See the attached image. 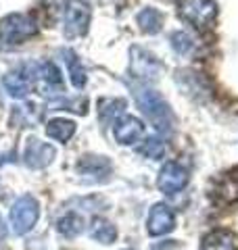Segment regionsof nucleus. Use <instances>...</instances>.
<instances>
[{"label": "nucleus", "mask_w": 238, "mask_h": 250, "mask_svg": "<svg viewBox=\"0 0 238 250\" xmlns=\"http://www.w3.org/2000/svg\"><path fill=\"white\" fill-rule=\"evenodd\" d=\"M136 103L140 106L142 115L150 121V125L163 136H171L173 127H176V117L171 113V106L167 104L161 94L150 88H136L134 90Z\"/></svg>", "instance_id": "nucleus-1"}, {"label": "nucleus", "mask_w": 238, "mask_h": 250, "mask_svg": "<svg viewBox=\"0 0 238 250\" xmlns=\"http://www.w3.org/2000/svg\"><path fill=\"white\" fill-rule=\"evenodd\" d=\"M38 34V23L31 15L13 13L9 17L0 19V50L19 46Z\"/></svg>", "instance_id": "nucleus-2"}, {"label": "nucleus", "mask_w": 238, "mask_h": 250, "mask_svg": "<svg viewBox=\"0 0 238 250\" xmlns=\"http://www.w3.org/2000/svg\"><path fill=\"white\" fill-rule=\"evenodd\" d=\"M178 13L194 29H209L217 19V4L213 0H178Z\"/></svg>", "instance_id": "nucleus-3"}, {"label": "nucleus", "mask_w": 238, "mask_h": 250, "mask_svg": "<svg viewBox=\"0 0 238 250\" xmlns=\"http://www.w3.org/2000/svg\"><path fill=\"white\" fill-rule=\"evenodd\" d=\"M40 217V205L31 194H23L11 207V229L17 236H25L34 229V225L38 223Z\"/></svg>", "instance_id": "nucleus-4"}, {"label": "nucleus", "mask_w": 238, "mask_h": 250, "mask_svg": "<svg viewBox=\"0 0 238 250\" xmlns=\"http://www.w3.org/2000/svg\"><path fill=\"white\" fill-rule=\"evenodd\" d=\"M75 173L84 184H105L113 173V165L107 156L100 154H84L75 163Z\"/></svg>", "instance_id": "nucleus-5"}, {"label": "nucleus", "mask_w": 238, "mask_h": 250, "mask_svg": "<svg viewBox=\"0 0 238 250\" xmlns=\"http://www.w3.org/2000/svg\"><path fill=\"white\" fill-rule=\"evenodd\" d=\"M163 71V65L155 54L140 48V46H132L130 48V75L142 82H153Z\"/></svg>", "instance_id": "nucleus-6"}, {"label": "nucleus", "mask_w": 238, "mask_h": 250, "mask_svg": "<svg viewBox=\"0 0 238 250\" xmlns=\"http://www.w3.org/2000/svg\"><path fill=\"white\" fill-rule=\"evenodd\" d=\"M92 11L86 0H69L65 4V34L67 38L84 36L90 27Z\"/></svg>", "instance_id": "nucleus-7"}, {"label": "nucleus", "mask_w": 238, "mask_h": 250, "mask_svg": "<svg viewBox=\"0 0 238 250\" xmlns=\"http://www.w3.org/2000/svg\"><path fill=\"white\" fill-rule=\"evenodd\" d=\"M57 156V148L48 142H42L38 138H27L25 144H23V163L29 169H44L48 167L50 163Z\"/></svg>", "instance_id": "nucleus-8"}, {"label": "nucleus", "mask_w": 238, "mask_h": 250, "mask_svg": "<svg viewBox=\"0 0 238 250\" xmlns=\"http://www.w3.org/2000/svg\"><path fill=\"white\" fill-rule=\"evenodd\" d=\"M188 186V171L180 165V163H165L159 171L157 177V188L163 194H178L180 190H184Z\"/></svg>", "instance_id": "nucleus-9"}, {"label": "nucleus", "mask_w": 238, "mask_h": 250, "mask_svg": "<svg viewBox=\"0 0 238 250\" xmlns=\"http://www.w3.org/2000/svg\"><path fill=\"white\" fill-rule=\"evenodd\" d=\"M176 228V213L163 202L150 207L148 210V219H146V229L150 236H165Z\"/></svg>", "instance_id": "nucleus-10"}, {"label": "nucleus", "mask_w": 238, "mask_h": 250, "mask_svg": "<svg viewBox=\"0 0 238 250\" xmlns=\"http://www.w3.org/2000/svg\"><path fill=\"white\" fill-rule=\"evenodd\" d=\"M142 134H144V123L134 115H121L113 123V136L117 142L123 146H132V144L140 142Z\"/></svg>", "instance_id": "nucleus-11"}, {"label": "nucleus", "mask_w": 238, "mask_h": 250, "mask_svg": "<svg viewBox=\"0 0 238 250\" xmlns=\"http://www.w3.org/2000/svg\"><path fill=\"white\" fill-rule=\"evenodd\" d=\"M2 85L9 96L13 98H25L27 92L34 85V77L29 73V67L23 65L21 69H15V71H9L2 77Z\"/></svg>", "instance_id": "nucleus-12"}, {"label": "nucleus", "mask_w": 238, "mask_h": 250, "mask_svg": "<svg viewBox=\"0 0 238 250\" xmlns=\"http://www.w3.org/2000/svg\"><path fill=\"white\" fill-rule=\"evenodd\" d=\"M201 250H238V238L228 229H215L203 238Z\"/></svg>", "instance_id": "nucleus-13"}, {"label": "nucleus", "mask_w": 238, "mask_h": 250, "mask_svg": "<svg viewBox=\"0 0 238 250\" xmlns=\"http://www.w3.org/2000/svg\"><path fill=\"white\" fill-rule=\"evenodd\" d=\"M90 238L98 244H113L117 240V228L105 217H94L90 223Z\"/></svg>", "instance_id": "nucleus-14"}, {"label": "nucleus", "mask_w": 238, "mask_h": 250, "mask_svg": "<svg viewBox=\"0 0 238 250\" xmlns=\"http://www.w3.org/2000/svg\"><path fill=\"white\" fill-rule=\"evenodd\" d=\"M75 134V121L71 119H63V117H57V119H50L46 123V136L57 140V142L65 144L69 142Z\"/></svg>", "instance_id": "nucleus-15"}, {"label": "nucleus", "mask_w": 238, "mask_h": 250, "mask_svg": "<svg viewBox=\"0 0 238 250\" xmlns=\"http://www.w3.org/2000/svg\"><path fill=\"white\" fill-rule=\"evenodd\" d=\"M128 108V103H125V98H102L98 103V117L102 123H115L119 117L125 115L123 111Z\"/></svg>", "instance_id": "nucleus-16"}, {"label": "nucleus", "mask_w": 238, "mask_h": 250, "mask_svg": "<svg viewBox=\"0 0 238 250\" xmlns=\"http://www.w3.org/2000/svg\"><path fill=\"white\" fill-rule=\"evenodd\" d=\"M57 231L65 238L79 236V233L84 231V219L79 217L75 210H67L65 215H61L57 219Z\"/></svg>", "instance_id": "nucleus-17"}, {"label": "nucleus", "mask_w": 238, "mask_h": 250, "mask_svg": "<svg viewBox=\"0 0 238 250\" xmlns=\"http://www.w3.org/2000/svg\"><path fill=\"white\" fill-rule=\"evenodd\" d=\"M138 25H140V31H144V34H159L163 27V15L159 13L157 9L153 6H146V9H142L138 13Z\"/></svg>", "instance_id": "nucleus-18"}, {"label": "nucleus", "mask_w": 238, "mask_h": 250, "mask_svg": "<svg viewBox=\"0 0 238 250\" xmlns=\"http://www.w3.org/2000/svg\"><path fill=\"white\" fill-rule=\"evenodd\" d=\"M40 117H42V111H40L34 103L19 104V106H15V111H13V121L19 125H25V127L36 125L40 121Z\"/></svg>", "instance_id": "nucleus-19"}, {"label": "nucleus", "mask_w": 238, "mask_h": 250, "mask_svg": "<svg viewBox=\"0 0 238 250\" xmlns=\"http://www.w3.org/2000/svg\"><path fill=\"white\" fill-rule=\"evenodd\" d=\"M138 154L144 156V159H150V161L163 159V154H165V144H163V140H161V138H155V136L146 138L144 142L138 146Z\"/></svg>", "instance_id": "nucleus-20"}, {"label": "nucleus", "mask_w": 238, "mask_h": 250, "mask_svg": "<svg viewBox=\"0 0 238 250\" xmlns=\"http://www.w3.org/2000/svg\"><path fill=\"white\" fill-rule=\"evenodd\" d=\"M65 57H67L69 73H71V83H73L75 88H84L86 82H88V77H86V71H84L82 62H79V59H77V54L71 52V50H65Z\"/></svg>", "instance_id": "nucleus-21"}, {"label": "nucleus", "mask_w": 238, "mask_h": 250, "mask_svg": "<svg viewBox=\"0 0 238 250\" xmlns=\"http://www.w3.org/2000/svg\"><path fill=\"white\" fill-rule=\"evenodd\" d=\"M171 48L178 54H190L194 48V42L186 31H176V34H171Z\"/></svg>", "instance_id": "nucleus-22"}, {"label": "nucleus", "mask_w": 238, "mask_h": 250, "mask_svg": "<svg viewBox=\"0 0 238 250\" xmlns=\"http://www.w3.org/2000/svg\"><path fill=\"white\" fill-rule=\"evenodd\" d=\"M150 250H182V244L176 240H163V242H159V244H155Z\"/></svg>", "instance_id": "nucleus-23"}, {"label": "nucleus", "mask_w": 238, "mask_h": 250, "mask_svg": "<svg viewBox=\"0 0 238 250\" xmlns=\"http://www.w3.org/2000/svg\"><path fill=\"white\" fill-rule=\"evenodd\" d=\"M128 250H130V248H128Z\"/></svg>", "instance_id": "nucleus-24"}]
</instances>
